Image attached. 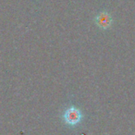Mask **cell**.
<instances>
[{"label": "cell", "instance_id": "obj_1", "mask_svg": "<svg viewBox=\"0 0 135 135\" xmlns=\"http://www.w3.org/2000/svg\"><path fill=\"white\" fill-rule=\"evenodd\" d=\"M83 116L81 111L75 107H70L65 110L63 114V120L70 126H76L81 123Z\"/></svg>", "mask_w": 135, "mask_h": 135}, {"label": "cell", "instance_id": "obj_2", "mask_svg": "<svg viewBox=\"0 0 135 135\" xmlns=\"http://www.w3.org/2000/svg\"><path fill=\"white\" fill-rule=\"evenodd\" d=\"M95 23L101 29L107 30L112 24V18H111V16L107 12H100L95 18Z\"/></svg>", "mask_w": 135, "mask_h": 135}]
</instances>
